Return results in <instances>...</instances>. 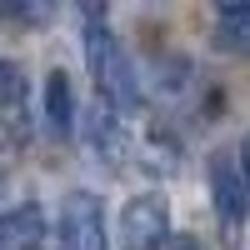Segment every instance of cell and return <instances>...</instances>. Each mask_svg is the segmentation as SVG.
Listing matches in <instances>:
<instances>
[{
  "mask_svg": "<svg viewBox=\"0 0 250 250\" xmlns=\"http://www.w3.org/2000/svg\"><path fill=\"white\" fill-rule=\"evenodd\" d=\"M165 240H170V205H165L160 195H135V200H125L115 245H120V250H160Z\"/></svg>",
  "mask_w": 250,
  "mask_h": 250,
  "instance_id": "2",
  "label": "cell"
},
{
  "mask_svg": "<svg viewBox=\"0 0 250 250\" xmlns=\"http://www.w3.org/2000/svg\"><path fill=\"white\" fill-rule=\"evenodd\" d=\"M45 120L55 135H70L75 130V95H70V75L65 70H50L45 75Z\"/></svg>",
  "mask_w": 250,
  "mask_h": 250,
  "instance_id": "7",
  "label": "cell"
},
{
  "mask_svg": "<svg viewBox=\"0 0 250 250\" xmlns=\"http://www.w3.org/2000/svg\"><path fill=\"white\" fill-rule=\"evenodd\" d=\"M60 250H110L105 235V215L90 190H75L60 210Z\"/></svg>",
  "mask_w": 250,
  "mask_h": 250,
  "instance_id": "3",
  "label": "cell"
},
{
  "mask_svg": "<svg viewBox=\"0 0 250 250\" xmlns=\"http://www.w3.org/2000/svg\"><path fill=\"white\" fill-rule=\"evenodd\" d=\"M20 95H25V80H20V70L5 55H0V105H10V100H20Z\"/></svg>",
  "mask_w": 250,
  "mask_h": 250,
  "instance_id": "9",
  "label": "cell"
},
{
  "mask_svg": "<svg viewBox=\"0 0 250 250\" xmlns=\"http://www.w3.org/2000/svg\"><path fill=\"white\" fill-rule=\"evenodd\" d=\"M210 195H215V215L225 230H240L245 225V210H250V185H245V170L235 160H215L210 165Z\"/></svg>",
  "mask_w": 250,
  "mask_h": 250,
  "instance_id": "4",
  "label": "cell"
},
{
  "mask_svg": "<svg viewBox=\"0 0 250 250\" xmlns=\"http://www.w3.org/2000/svg\"><path fill=\"white\" fill-rule=\"evenodd\" d=\"M215 35H220L225 50L250 55V0H235V5H220L215 10Z\"/></svg>",
  "mask_w": 250,
  "mask_h": 250,
  "instance_id": "8",
  "label": "cell"
},
{
  "mask_svg": "<svg viewBox=\"0 0 250 250\" xmlns=\"http://www.w3.org/2000/svg\"><path fill=\"white\" fill-rule=\"evenodd\" d=\"M180 250H195V245H180Z\"/></svg>",
  "mask_w": 250,
  "mask_h": 250,
  "instance_id": "11",
  "label": "cell"
},
{
  "mask_svg": "<svg viewBox=\"0 0 250 250\" xmlns=\"http://www.w3.org/2000/svg\"><path fill=\"white\" fill-rule=\"evenodd\" d=\"M245 185H250V140H245Z\"/></svg>",
  "mask_w": 250,
  "mask_h": 250,
  "instance_id": "10",
  "label": "cell"
},
{
  "mask_svg": "<svg viewBox=\"0 0 250 250\" xmlns=\"http://www.w3.org/2000/svg\"><path fill=\"white\" fill-rule=\"evenodd\" d=\"M85 140H90V155H95V160H105V165H120L125 155H130V135H125V125H120V115H115L110 105H105V110L95 105Z\"/></svg>",
  "mask_w": 250,
  "mask_h": 250,
  "instance_id": "5",
  "label": "cell"
},
{
  "mask_svg": "<svg viewBox=\"0 0 250 250\" xmlns=\"http://www.w3.org/2000/svg\"><path fill=\"white\" fill-rule=\"evenodd\" d=\"M40 235H45V215H40V205L0 210V250H40Z\"/></svg>",
  "mask_w": 250,
  "mask_h": 250,
  "instance_id": "6",
  "label": "cell"
},
{
  "mask_svg": "<svg viewBox=\"0 0 250 250\" xmlns=\"http://www.w3.org/2000/svg\"><path fill=\"white\" fill-rule=\"evenodd\" d=\"M85 60H90V75H95V90L110 110H130L140 100V80H135V65L130 55L120 50V40L105 30V25H90L85 30Z\"/></svg>",
  "mask_w": 250,
  "mask_h": 250,
  "instance_id": "1",
  "label": "cell"
}]
</instances>
